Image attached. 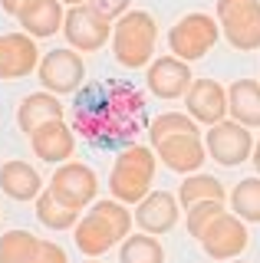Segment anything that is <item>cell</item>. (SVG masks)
<instances>
[{
	"mask_svg": "<svg viewBox=\"0 0 260 263\" xmlns=\"http://www.w3.org/2000/svg\"><path fill=\"white\" fill-rule=\"evenodd\" d=\"M36 220L46 230H69L72 224H79V211L60 204L50 191H43V194L36 197Z\"/></svg>",
	"mask_w": 260,
	"mask_h": 263,
	"instance_id": "4316f807",
	"label": "cell"
},
{
	"mask_svg": "<svg viewBox=\"0 0 260 263\" xmlns=\"http://www.w3.org/2000/svg\"><path fill=\"white\" fill-rule=\"evenodd\" d=\"M205 148L208 155L224 168H237V164L250 161L254 155V138H250V128L240 125L234 119H224L217 125H211L205 132Z\"/></svg>",
	"mask_w": 260,
	"mask_h": 263,
	"instance_id": "52a82bcc",
	"label": "cell"
},
{
	"mask_svg": "<svg viewBox=\"0 0 260 263\" xmlns=\"http://www.w3.org/2000/svg\"><path fill=\"white\" fill-rule=\"evenodd\" d=\"M27 4H30V0H0V7H4L7 13H13V16H17V13H20Z\"/></svg>",
	"mask_w": 260,
	"mask_h": 263,
	"instance_id": "1f68e13d",
	"label": "cell"
},
{
	"mask_svg": "<svg viewBox=\"0 0 260 263\" xmlns=\"http://www.w3.org/2000/svg\"><path fill=\"white\" fill-rule=\"evenodd\" d=\"M112 27H116V23L105 20L92 4L69 7L66 20H63V33H66L69 46L79 49V53H96V49H102L112 40Z\"/></svg>",
	"mask_w": 260,
	"mask_h": 263,
	"instance_id": "ba28073f",
	"label": "cell"
},
{
	"mask_svg": "<svg viewBox=\"0 0 260 263\" xmlns=\"http://www.w3.org/2000/svg\"><path fill=\"white\" fill-rule=\"evenodd\" d=\"M76 247L79 253H86V257H102V253H109L112 247L119 243L116 230H112V224L105 217H99L96 211H89L86 217H79L76 224Z\"/></svg>",
	"mask_w": 260,
	"mask_h": 263,
	"instance_id": "d6986e66",
	"label": "cell"
},
{
	"mask_svg": "<svg viewBox=\"0 0 260 263\" xmlns=\"http://www.w3.org/2000/svg\"><path fill=\"white\" fill-rule=\"evenodd\" d=\"M40 82H43L46 92L53 96H69L83 86L86 79V63L76 49H50V53L40 60V69H36Z\"/></svg>",
	"mask_w": 260,
	"mask_h": 263,
	"instance_id": "9c48e42d",
	"label": "cell"
},
{
	"mask_svg": "<svg viewBox=\"0 0 260 263\" xmlns=\"http://www.w3.org/2000/svg\"><path fill=\"white\" fill-rule=\"evenodd\" d=\"M119 263H165V250H161L158 237L152 234H132L122 240Z\"/></svg>",
	"mask_w": 260,
	"mask_h": 263,
	"instance_id": "d4e9b609",
	"label": "cell"
},
{
	"mask_svg": "<svg viewBox=\"0 0 260 263\" xmlns=\"http://www.w3.org/2000/svg\"><path fill=\"white\" fill-rule=\"evenodd\" d=\"M231 208L244 224H260V175L244 178L231 191Z\"/></svg>",
	"mask_w": 260,
	"mask_h": 263,
	"instance_id": "603a6c76",
	"label": "cell"
},
{
	"mask_svg": "<svg viewBox=\"0 0 260 263\" xmlns=\"http://www.w3.org/2000/svg\"><path fill=\"white\" fill-rule=\"evenodd\" d=\"M40 250V237L30 230H7L0 237V263H33Z\"/></svg>",
	"mask_w": 260,
	"mask_h": 263,
	"instance_id": "cb8c5ba5",
	"label": "cell"
},
{
	"mask_svg": "<svg viewBox=\"0 0 260 263\" xmlns=\"http://www.w3.org/2000/svg\"><path fill=\"white\" fill-rule=\"evenodd\" d=\"M227 112L247 128L260 125V79H234L227 89Z\"/></svg>",
	"mask_w": 260,
	"mask_h": 263,
	"instance_id": "ffe728a7",
	"label": "cell"
},
{
	"mask_svg": "<svg viewBox=\"0 0 260 263\" xmlns=\"http://www.w3.org/2000/svg\"><path fill=\"white\" fill-rule=\"evenodd\" d=\"M46 191H50L60 204H66V208L83 211V208H89V204H96V194H99V178H96V171L89 168V164H83V161H66V164H60V168L53 171Z\"/></svg>",
	"mask_w": 260,
	"mask_h": 263,
	"instance_id": "8992f818",
	"label": "cell"
},
{
	"mask_svg": "<svg viewBox=\"0 0 260 263\" xmlns=\"http://www.w3.org/2000/svg\"><path fill=\"white\" fill-rule=\"evenodd\" d=\"M237 263H240V260H237Z\"/></svg>",
	"mask_w": 260,
	"mask_h": 263,
	"instance_id": "d590c367",
	"label": "cell"
},
{
	"mask_svg": "<svg viewBox=\"0 0 260 263\" xmlns=\"http://www.w3.org/2000/svg\"><path fill=\"white\" fill-rule=\"evenodd\" d=\"M89 263H96V260H89Z\"/></svg>",
	"mask_w": 260,
	"mask_h": 263,
	"instance_id": "e575fe53",
	"label": "cell"
},
{
	"mask_svg": "<svg viewBox=\"0 0 260 263\" xmlns=\"http://www.w3.org/2000/svg\"><path fill=\"white\" fill-rule=\"evenodd\" d=\"M148 135H152V148H155L158 142H165V138H175V135H201V132H198V122H194L191 115H184V112H161V115L152 119Z\"/></svg>",
	"mask_w": 260,
	"mask_h": 263,
	"instance_id": "484cf974",
	"label": "cell"
},
{
	"mask_svg": "<svg viewBox=\"0 0 260 263\" xmlns=\"http://www.w3.org/2000/svg\"><path fill=\"white\" fill-rule=\"evenodd\" d=\"M217 23L234 49H260V0H217Z\"/></svg>",
	"mask_w": 260,
	"mask_h": 263,
	"instance_id": "277c9868",
	"label": "cell"
},
{
	"mask_svg": "<svg viewBox=\"0 0 260 263\" xmlns=\"http://www.w3.org/2000/svg\"><path fill=\"white\" fill-rule=\"evenodd\" d=\"M92 211L99 214V217H105L112 224V230H116L119 240H125V237H132V224H135V214L125 211V204L116 201V197H109V201H96Z\"/></svg>",
	"mask_w": 260,
	"mask_h": 263,
	"instance_id": "83f0119b",
	"label": "cell"
},
{
	"mask_svg": "<svg viewBox=\"0 0 260 263\" xmlns=\"http://www.w3.org/2000/svg\"><path fill=\"white\" fill-rule=\"evenodd\" d=\"M40 69V49L27 33H0V79H23Z\"/></svg>",
	"mask_w": 260,
	"mask_h": 263,
	"instance_id": "4fadbf2b",
	"label": "cell"
},
{
	"mask_svg": "<svg viewBox=\"0 0 260 263\" xmlns=\"http://www.w3.org/2000/svg\"><path fill=\"white\" fill-rule=\"evenodd\" d=\"M66 115V105L60 102L53 92H30L27 99L20 102V109H17V125L23 135H33V132L40 125H46V122H56V119H63Z\"/></svg>",
	"mask_w": 260,
	"mask_h": 263,
	"instance_id": "ac0fdd59",
	"label": "cell"
},
{
	"mask_svg": "<svg viewBox=\"0 0 260 263\" xmlns=\"http://www.w3.org/2000/svg\"><path fill=\"white\" fill-rule=\"evenodd\" d=\"M89 4H92L105 20H122V16L128 13V4H132V0H89Z\"/></svg>",
	"mask_w": 260,
	"mask_h": 263,
	"instance_id": "4dcf8cb0",
	"label": "cell"
},
{
	"mask_svg": "<svg viewBox=\"0 0 260 263\" xmlns=\"http://www.w3.org/2000/svg\"><path fill=\"white\" fill-rule=\"evenodd\" d=\"M60 4H69V7H79V4H89V0H60Z\"/></svg>",
	"mask_w": 260,
	"mask_h": 263,
	"instance_id": "836d02e7",
	"label": "cell"
},
{
	"mask_svg": "<svg viewBox=\"0 0 260 263\" xmlns=\"http://www.w3.org/2000/svg\"><path fill=\"white\" fill-rule=\"evenodd\" d=\"M188 115L201 125H217L227 119V89L217 79H194L188 96H184Z\"/></svg>",
	"mask_w": 260,
	"mask_h": 263,
	"instance_id": "7c38bea8",
	"label": "cell"
},
{
	"mask_svg": "<svg viewBox=\"0 0 260 263\" xmlns=\"http://www.w3.org/2000/svg\"><path fill=\"white\" fill-rule=\"evenodd\" d=\"M221 36V23L208 13H188L172 27L168 33V46H172V56L191 63V60H201L205 53H211Z\"/></svg>",
	"mask_w": 260,
	"mask_h": 263,
	"instance_id": "5b68a950",
	"label": "cell"
},
{
	"mask_svg": "<svg viewBox=\"0 0 260 263\" xmlns=\"http://www.w3.org/2000/svg\"><path fill=\"white\" fill-rule=\"evenodd\" d=\"M148 92L155 99H165V102H172V99H184L191 89V69L184 60H178V56H158V60H152L148 66Z\"/></svg>",
	"mask_w": 260,
	"mask_h": 263,
	"instance_id": "8fae6325",
	"label": "cell"
},
{
	"mask_svg": "<svg viewBox=\"0 0 260 263\" xmlns=\"http://www.w3.org/2000/svg\"><path fill=\"white\" fill-rule=\"evenodd\" d=\"M250 161H254V168H257V175H260V138H257V145H254V155H250Z\"/></svg>",
	"mask_w": 260,
	"mask_h": 263,
	"instance_id": "d6a6232c",
	"label": "cell"
},
{
	"mask_svg": "<svg viewBox=\"0 0 260 263\" xmlns=\"http://www.w3.org/2000/svg\"><path fill=\"white\" fill-rule=\"evenodd\" d=\"M155 40H158L155 16L145 13V10H128L112 27V53H116V63L125 66V69L148 66L152 53H155Z\"/></svg>",
	"mask_w": 260,
	"mask_h": 263,
	"instance_id": "3957f363",
	"label": "cell"
},
{
	"mask_svg": "<svg viewBox=\"0 0 260 263\" xmlns=\"http://www.w3.org/2000/svg\"><path fill=\"white\" fill-rule=\"evenodd\" d=\"M201 247L211 260H234L244 253L247 247V224L237 217V214H221L217 220H211L208 230L201 234Z\"/></svg>",
	"mask_w": 260,
	"mask_h": 263,
	"instance_id": "30bf717a",
	"label": "cell"
},
{
	"mask_svg": "<svg viewBox=\"0 0 260 263\" xmlns=\"http://www.w3.org/2000/svg\"><path fill=\"white\" fill-rule=\"evenodd\" d=\"M33 263H69V257H66V250H63L60 243H53V240H40V250H36Z\"/></svg>",
	"mask_w": 260,
	"mask_h": 263,
	"instance_id": "f546056e",
	"label": "cell"
},
{
	"mask_svg": "<svg viewBox=\"0 0 260 263\" xmlns=\"http://www.w3.org/2000/svg\"><path fill=\"white\" fill-rule=\"evenodd\" d=\"M135 224L142 227V234L161 237L178 224V201L168 191H152L145 201L135 204Z\"/></svg>",
	"mask_w": 260,
	"mask_h": 263,
	"instance_id": "2e32d148",
	"label": "cell"
},
{
	"mask_svg": "<svg viewBox=\"0 0 260 263\" xmlns=\"http://www.w3.org/2000/svg\"><path fill=\"white\" fill-rule=\"evenodd\" d=\"M224 197H227V191L214 175H188L181 181V187H178V201H181L184 211L201 201H224Z\"/></svg>",
	"mask_w": 260,
	"mask_h": 263,
	"instance_id": "7402d4cb",
	"label": "cell"
},
{
	"mask_svg": "<svg viewBox=\"0 0 260 263\" xmlns=\"http://www.w3.org/2000/svg\"><path fill=\"white\" fill-rule=\"evenodd\" d=\"M158 155H152L148 145H128L116 158L109 171V191L122 204H139L152 194Z\"/></svg>",
	"mask_w": 260,
	"mask_h": 263,
	"instance_id": "7a4b0ae2",
	"label": "cell"
},
{
	"mask_svg": "<svg viewBox=\"0 0 260 263\" xmlns=\"http://www.w3.org/2000/svg\"><path fill=\"white\" fill-rule=\"evenodd\" d=\"M30 148L36 158L50 164H66L72 158V148H76V132H72V125H66V119L46 122L30 135Z\"/></svg>",
	"mask_w": 260,
	"mask_h": 263,
	"instance_id": "5bb4252c",
	"label": "cell"
},
{
	"mask_svg": "<svg viewBox=\"0 0 260 263\" xmlns=\"http://www.w3.org/2000/svg\"><path fill=\"white\" fill-rule=\"evenodd\" d=\"M145 125V99L132 86H92L76 102L72 112V132H79L92 145H119L135 138Z\"/></svg>",
	"mask_w": 260,
	"mask_h": 263,
	"instance_id": "6da1fadb",
	"label": "cell"
},
{
	"mask_svg": "<svg viewBox=\"0 0 260 263\" xmlns=\"http://www.w3.org/2000/svg\"><path fill=\"white\" fill-rule=\"evenodd\" d=\"M0 191L13 201H36L43 194V178L30 161H4L0 164Z\"/></svg>",
	"mask_w": 260,
	"mask_h": 263,
	"instance_id": "e0dca14e",
	"label": "cell"
},
{
	"mask_svg": "<svg viewBox=\"0 0 260 263\" xmlns=\"http://www.w3.org/2000/svg\"><path fill=\"white\" fill-rule=\"evenodd\" d=\"M17 20L27 30V36H53L56 30H63L66 13H63L60 0H30L17 13Z\"/></svg>",
	"mask_w": 260,
	"mask_h": 263,
	"instance_id": "44dd1931",
	"label": "cell"
},
{
	"mask_svg": "<svg viewBox=\"0 0 260 263\" xmlns=\"http://www.w3.org/2000/svg\"><path fill=\"white\" fill-rule=\"evenodd\" d=\"M221 214H224V201H201V204H194V208H188V217H184L188 234L201 240V234L208 230V224H211V220H217Z\"/></svg>",
	"mask_w": 260,
	"mask_h": 263,
	"instance_id": "f1b7e54d",
	"label": "cell"
},
{
	"mask_svg": "<svg viewBox=\"0 0 260 263\" xmlns=\"http://www.w3.org/2000/svg\"><path fill=\"white\" fill-rule=\"evenodd\" d=\"M205 138L201 135H175L155 145V155L161 158L165 168L178 171V175H198V168L205 164Z\"/></svg>",
	"mask_w": 260,
	"mask_h": 263,
	"instance_id": "9a60e30c",
	"label": "cell"
}]
</instances>
